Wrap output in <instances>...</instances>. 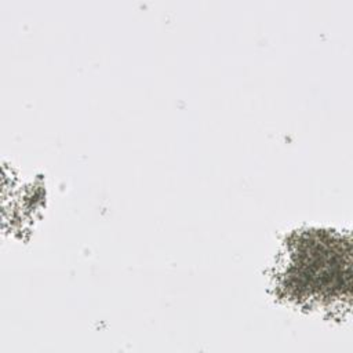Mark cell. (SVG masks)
I'll use <instances>...</instances> for the list:
<instances>
[{"instance_id": "obj_1", "label": "cell", "mask_w": 353, "mask_h": 353, "mask_svg": "<svg viewBox=\"0 0 353 353\" xmlns=\"http://www.w3.org/2000/svg\"><path fill=\"white\" fill-rule=\"evenodd\" d=\"M285 285L299 296L325 298L342 287V244L320 234L296 243L285 273Z\"/></svg>"}]
</instances>
